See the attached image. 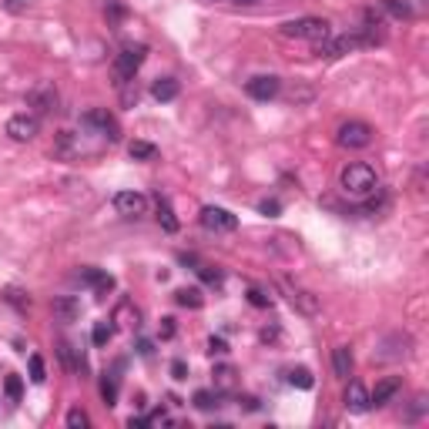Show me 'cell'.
<instances>
[{"mask_svg":"<svg viewBox=\"0 0 429 429\" xmlns=\"http://www.w3.org/2000/svg\"><path fill=\"white\" fill-rule=\"evenodd\" d=\"M339 188L349 198H369V194L379 192V174L365 161H349V165H343V172H339Z\"/></svg>","mask_w":429,"mask_h":429,"instance_id":"1","label":"cell"},{"mask_svg":"<svg viewBox=\"0 0 429 429\" xmlns=\"http://www.w3.org/2000/svg\"><path fill=\"white\" fill-rule=\"evenodd\" d=\"M279 34L285 41H312L319 44L325 41L332 30H329V21H322V17H299V21H285L279 27Z\"/></svg>","mask_w":429,"mask_h":429,"instance_id":"2","label":"cell"},{"mask_svg":"<svg viewBox=\"0 0 429 429\" xmlns=\"http://www.w3.org/2000/svg\"><path fill=\"white\" fill-rule=\"evenodd\" d=\"M81 128L91 131V134H98V138H104V141H121V125H118V118L107 111V107H91L81 114Z\"/></svg>","mask_w":429,"mask_h":429,"instance_id":"3","label":"cell"},{"mask_svg":"<svg viewBox=\"0 0 429 429\" xmlns=\"http://www.w3.org/2000/svg\"><path fill=\"white\" fill-rule=\"evenodd\" d=\"M145 57H148V47H145V44H128V47H121V54L114 57V77H118V84L134 81V74H138V67L145 64Z\"/></svg>","mask_w":429,"mask_h":429,"instance_id":"4","label":"cell"},{"mask_svg":"<svg viewBox=\"0 0 429 429\" xmlns=\"http://www.w3.org/2000/svg\"><path fill=\"white\" fill-rule=\"evenodd\" d=\"M372 138H376V131L369 128L365 121H343L339 131H336V141H339L343 148H352V151L369 148V145H372Z\"/></svg>","mask_w":429,"mask_h":429,"instance_id":"5","label":"cell"},{"mask_svg":"<svg viewBox=\"0 0 429 429\" xmlns=\"http://www.w3.org/2000/svg\"><path fill=\"white\" fill-rule=\"evenodd\" d=\"M356 47H365L363 34L356 30V34H343V37H325V41L316 44V54L319 57H343V54H349V51H356Z\"/></svg>","mask_w":429,"mask_h":429,"instance_id":"6","label":"cell"},{"mask_svg":"<svg viewBox=\"0 0 429 429\" xmlns=\"http://www.w3.org/2000/svg\"><path fill=\"white\" fill-rule=\"evenodd\" d=\"M201 225L214 232V235H225V232H235L238 228V218L228 208H218V205H205L201 208Z\"/></svg>","mask_w":429,"mask_h":429,"instance_id":"7","label":"cell"},{"mask_svg":"<svg viewBox=\"0 0 429 429\" xmlns=\"http://www.w3.org/2000/svg\"><path fill=\"white\" fill-rule=\"evenodd\" d=\"M37 131H41V118H37V114H27V111H24V114H14V118H10V121H7V138H10V141H34V138H37Z\"/></svg>","mask_w":429,"mask_h":429,"instance_id":"8","label":"cell"},{"mask_svg":"<svg viewBox=\"0 0 429 429\" xmlns=\"http://www.w3.org/2000/svg\"><path fill=\"white\" fill-rule=\"evenodd\" d=\"M57 101H61V98H57V87L47 84V81L37 84L30 94H27V104L34 107L37 118H41V114H54V111H57Z\"/></svg>","mask_w":429,"mask_h":429,"instance_id":"9","label":"cell"},{"mask_svg":"<svg viewBox=\"0 0 429 429\" xmlns=\"http://www.w3.org/2000/svg\"><path fill=\"white\" fill-rule=\"evenodd\" d=\"M279 289L285 292V295H289V302L299 309L302 316H319V299H316L312 292H305V289H299V285H292L289 279H282Z\"/></svg>","mask_w":429,"mask_h":429,"instance_id":"10","label":"cell"},{"mask_svg":"<svg viewBox=\"0 0 429 429\" xmlns=\"http://www.w3.org/2000/svg\"><path fill=\"white\" fill-rule=\"evenodd\" d=\"M245 91H248V98H255V101H272V98L282 94V77H275V74H258V77H252V81L245 84Z\"/></svg>","mask_w":429,"mask_h":429,"instance_id":"11","label":"cell"},{"mask_svg":"<svg viewBox=\"0 0 429 429\" xmlns=\"http://www.w3.org/2000/svg\"><path fill=\"white\" fill-rule=\"evenodd\" d=\"M114 208L125 218H138V214L148 212V198L141 192H118L114 194Z\"/></svg>","mask_w":429,"mask_h":429,"instance_id":"12","label":"cell"},{"mask_svg":"<svg viewBox=\"0 0 429 429\" xmlns=\"http://www.w3.org/2000/svg\"><path fill=\"white\" fill-rule=\"evenodd\" d=\"M343 403H345V409H349V412H359V416L372 409V406H369V389H365L359 379H352V383L345 386Z\"/></svg>","mask_w":429,"mask_h":429,"instance_id":"13","label":"cell"},{"mask_svg":"<svg viewBox=\"0 0 429 429\" xmlns=\"http://www.w3.org/2000/svg\"><path fill=\"white\" fill-rule=\"evenodd\" d=\"M399 389H403V379H399V376H386V379H379L376 389L369 392V406H386V403H392Z\"/></svg>","mask_w":429,"mask_h":429,"instance_id":"14","label":"cell"},{"mask_svg":"<svg viewBox=\"0 0 429 429\" xmlns=\"http://www.w3.org/2000/svg\"><path fill=\"white\" fill-rule=\"evenodd\" d=\"M77 282L91 285V289L98 292V299H104L107 292L114 289V279H111L107 272H101V268H81V272H77Z\"/></svg>","mask_w":429,"mask_h":429,"instance_id":"15","label":"cell"},{"mask_svg":"<svg viewBox=\"0 0 429 429\" xmlns=\"http://www.w3.org/2000/svg\"><path fill=\"white\" fill-rule=\"evenodd\" d=\"M51 309H54V316L61 322H74L81 316V302L74 299V295H61V299L51 302Z\"/></svg>","mask_w":429,"mask_h":429,"instance_id":"16","label":"cell"},{"mask_svg":"<svg viewBox=\"0 0 429 429\" xmlns=\"http://www.w3.org/2000/svg\"><path fill=\"white\" fill-rule=\"evenodd\" d=\"M178 81L174 77H158L154 84H151V94H154V101H161V104H168V101H174L178 98Z\"/></svg>","mask_w":429,"mask_h":429,"instance_id":"17","label":"cell"},{"mask_svg":"<svg viewBox=\"0 0 429 429\" xmlns=\"http://www.w3.org/2000/svg\"><path fill=\"white\" fill-rule=\"evenodd\" d=\"M332 369H336L339 379H349V376H352V352H349V345H336V349H332Z\"/></svg>","mask_w":429,"mask_h":429,"instance_id":"18","label":"cell"},{"mask_svg":"<svg viewBox=\"0 0 429 429\" xmlns=\"http://www.w3.org/2000/svg\"><path fill=\"white\" fill-rule=\"evenodd\" d=\"M3 302H7V305H14L17 312H30V295H27L24 289H17V285L3 289Z\"/></svg>","mask_w":429,"mask_h":429,"instance_id":"19","label":"cell"},{"mask_svg":"<svg viewBox=\"0 0 429 429\" xmlns=\"http://www.w3.org/2000/svg\"><path fill=\"white\" fill-rule=\"evenodd\" d=\"M174 302H178L181 309H201V305H205V295H201V289H178V292H174Z\"/></svg>","mask_w":429,"mask_h":429,"instance_id":"20","label":"cell"},{"mask_svg":"<svg viewBox=\"0 0 429 429\" xmlns=\"http://www.w3.org/2000/svg\"><path fill=\"white\" fill-rule=\"evenodd\" d=\"M158 221H161V228H165L168 235H174V232H178V218H174L172 205H168L165 198H158Z\"/></svg>","mask_w":429,"mask_h":429,"instance_id":"21","label":"cell"},{"mask_svg":"<svg viewBox=\"0 0 429 429\" xmlns=\"http://www.w3.org/2000/svg\"><path fill=\"white\" fill-rule=\"evenodd\" d=\"M128 154L134 158V161H154V158H158V148H154L151 141H131Z\"/></svg>","mask_w":429,"mask_h":429,"instance_id":"22","label":"cell"},{"mask_svg":"<svg viewBox=\"0 0 429 429\" xmlns=\"http://www.w3.org/2000/svg\"><path fill=\"white\" fill-rule=\"evenodd\" d=\"M101 399H104V406H118V376L104 372V379H101Z\"/></svg>","mask_w":429,"mask_h":429,"instance_id":"23","label":"cell"},{"mask_svg":"<svg viewBox=\"0 0 429 429\" xmlns=\"http://www.w3.org/2000/svg\"><path fill=\"white\" fill-rule=\"evenodd\" d=\"M54 151H57V154H64V158H71V154L77 151V134H74V131H61V134H57V145H54Z\"/></svg>","mask_w":429,"mask_h":429,"instance_id":"24","label":"cell"},{"mask_svg":"<svg viewBox=\"0 0 429 429\" xmlns=\"http://www.w3.org/2000/svg\"><path fill=\"white\" fill-rule=\"evenodd\" d=\"M379 3L386 7V14L399 17V21H409V17H412V7H409L406 0H379Z\"/></svg>","mask_w":429,"mask_h":429,"instance_id":"25","label":"cell"},{"mask_svg":"<svg viewBox=\"0 0 429 429\" xmlns=\"http://www.w3.org/2000/svg\"><path fill=\"white\" fill-rule=\"evenodd\" d=\"M289 383H292L295 389H312V386H316V379H312V372H309L305 365H299V369H292V372H289Z\"/></svg>","mask_w":429,"mask_h":429,"instance_id":"26","label":"cell"},{"mask_svg":"<svg viewBox=\"0 0 429 429\" xmlns=\"http://www.w3.org/2000/svg\"><path fill=\"white\" fill-rule=\"evenodd\" d=\"M111 336H114V325H111V322H98V325L91 329V343L94 345H107Z\"/></svg>","mask_w":429,"mask_h":429,"instance_id":"27","label":"cell"},{"mask_svg":"<svg viewBox=\"0 0 429 429\" xmlns=\"http://www.w3.org/2000/svg\"><path fill=\"white\" fill-rule=\"evenodd\" d=\"M192 403L198 409H205V412H208V409L218 406V392H212V389H198V392L192 396Z\"/></svg>","mask_w":429,"mask_h":429,"instance_id":"28","label":"cell"},{"mask_svg":"<svg viewBox=\"0 0 429 429\" xmlns=\"http://www.w3.org/2000/svg\"><path fill=\"white\" fill-rule=\"evenodd\" d=\"M64 423H67L71 429H84L91 419H87V412H84L81 406H74V409H67V419H64Z\"/></svg>","mask_w":429,"mask_h":429,"instance_id":"29","label":"cell"},{"mask_svg":"<svg viewBox=\"0 0 429 429\" xmlns=\"http://www.w3.org/2000/svg\"><path fill=\"white\" fill-rule=\"evenodd\" d=\"M214 383H218V389H228L235 383V369L232 365H218L214 369Z\"/></svg>","mask_w":429,"mask_h":429,"instance_id":"30","label":"cell"},{"mask_svg":"<svg viewBox=\"0 0 429 429\" xmlns=\"http://www.w3.org/2000/svg\"><path fill=\"white\" fill-rule=\"evenodd\" d=\"M3 392H7V396H10L14 403H17V399L24 396V383H21V376H7V379H3Z\"/></svg>","mask_w":429,"mask_h":429,"instance_id":"31","label":"cell"},{"mask_svg":"<svg viewBox=\"0 0 429 429\" xmlns=\"http://www.w3.org/2000/svg\"><path fill=\"white\" fill-rule=\"evenodd\" d=\"M118 87H121V101H125V107L138 104V84H134V81H125V84H118Z\"/></svg>","mask_w":429,"mask_h":429,"instance_id":"32","label":"cell"},{"mask_svg":"<svg viewBox=\"0 0 429 429\" xmlns=\"http://www.w3.org/2000/svg\"><path fill=\"white\" fill-rule=\"evenodd\" d=\"M194 272L201 275V282H208V285H221V272H218V268H212V265H198Z\"/></svg>","mask_w":429,"mask_h":429,"instance_id":"33","label":"cell"},{"mask_svg":"<svg viewBox=\"0 0 429 429\" xmlns=\"http://www.w3.org/2000/svg\"><path fill=\"white\" fill-rule=\"evenodd\" d=\"M44 379H47V372H44V359L41 356H30V383L41 386Z\"/></svg>","mask_w":429,"mask_h":429,"instance_id":"34","label":"cell"},{"mask_svg":"<svg viewBox=\"0 0 429 429\" xmlns=\"http://www.w3.org/2000/svg\"><path fill=\"white\" fill-rule=\"evenodd\" d=\"M248 302H252L255 309H268V305H272V299H268L262 289H248Z\"/></svg>","mask_w":429,"mask_h":429,"instance_id":"35","label":"cell"},{"mask_svg":"<svg viewBox=\"0 0 429 429\" xmlns=\"http://www.w3.org/2000/svg\"><path fill=\"white\" fill-rule=\"evenodd\" d=\"M258 212H262V214H268V218H275V214L282 212V205L275 201V198H265V201H258Z\"/></svg>","mask_w":429,"mask_h":429,"instance_id":"36","label":"cell"},{"mask_svg":"<svg viewBox=\"0 0 429 429\" xmlns=\"http://www.w3.org/2000/svg\"><path fill=\"white\" fill-rule=\"evenodd\" d=\"M104 14L111 17V21H121V17H125V3H118V0H107V3H104Z\"/></svg>","mask_w":429,"mask_h":429,"instance_id":"37","label":"cell"},{"mask_svg":"<svg viewBox=\"0 0 429 429\" xmlns=\"http://www.w3.org/2000/svg\"><path fill=\"white\" fill-rule=\"evenodd\" d=\"M208 352H212V356H225V352H228V345H225L221 336H212V339H208Z\"/></svg>","mask_w":429,"mask_h":429,"instance_id":"38","label":"cell"},{"mask_svg":"<svg viewBox=\"0 0 429 429\" xmlns=\"http://www.w3.org/2000/svg\"><path fill=\"white\" fill-rule=\"evenodd\" d=\"M172 376L178 379V383H181V379H188V363H185V359H174V363H172Z\"/></svg>","mask_w":429,"mask_h":429,"instance_id":"39","label":"cell"},{"mask_svg":"<svg viewBox=\"0 0 429 429\" xmlns=\"http://www.w3.org/2000/svg\"><path fill=\"white\" fill-rule=\"evenodd\" d=\"M289 101H295V104H299V101H312V87H299V91H292Z\"/></svg>","mask_w":429,"mask_h":429,"instance_id":"40","label":"cell"},{"mask_svg":"<svg viewBox=\"0 0 429 429\" xmlns=\"http://www.w3.org/2000/svg\"><path fill=\"white\" fill-rule=\"evenodd\" d=\"M161 339H174V319H161V329H158Z\"/></svg>","mask_w":429,"mask_h":429,"instance_id":"41","label":"cell"},{"mask_svg":"<svg viewBox=\"0 0 429 429\" xmlns=\"http://www.w3.org/2000/svg\"><path fill=\"white\" fill-rule=\"evenodd\" d=\"M24 7H27V0H3V10H10V14H21Z\"/></svg>","mask_w":429,"mask_h":429,"instance_id":"42","label":"cell"},{"mask_svg":"<svg viewBox=\"0 0 429 429\" xmlns=\"http://www.w3.org/2000/svg\"><path fill=\"white\" fill-rule=\"evenodd\" d=\"M138 352H141V356H151V343H148V339H141V343H138Z\"/></svg>","mask_w":429,"mask_h":429,"instance_id":"43","label":"cell"},{"mask_svg":"<svg viewBox=\"0 0 429 429\" xmlns=\"http://www.w3.org/2000/svg\"><path fill=\"white\" fill-rule=\"evenodd\" d=\"M232 3H245L248 7V3H258V0H232Z\"/></svg>","mask_w":429,"mask_h":429,"instance_id":"44","label":"cell"},{"mask_svg":"<svg viewBox=\"0 0 429 429\" xmlns=\"http://www.w3.org/2000/svg\"><path fill=\"white\" fill-rule=\"evenodd\" d=\"M205 3H214V0H205Z\"/></svg>","mask_w":429,"mask_h":429,"instance_id":"45","label":"cell"}]
</instances>
